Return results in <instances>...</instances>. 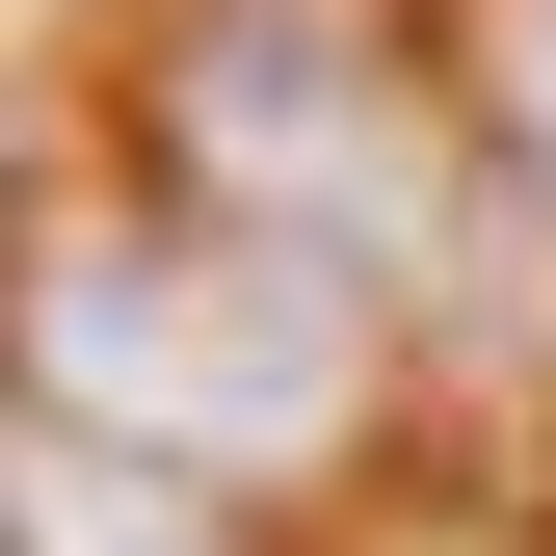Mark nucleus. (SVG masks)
<instances>
[{
	"label": "nucleus",
	"mask_w": 556,
	"mask_h": 556,
	"mask_svg": "<svg viewBox=\"0 0 556 556\" xmlns=\"http://www.w3.org/2000/svg\"><path fill=\"white\" fill-rule=\"evenodd\" d=\"M27 425H80L132 477H344L371 451V292L213 213H53L27 239Z\"/></svg>",
	"instance_id": "f257e3e1"
},
{
	"label": "nucleus",
	"mask_w": 556,
	"mask_h": 556,
	"mask_svg": "<svg viewBox=\"0 0 556 556\" xmlns=\"http://www.w3.org/2000/svg\"><path fill=\"white\" fill-rule=\"evenodd\" d=\"M132 160H160V213L292 239L344 292H397V265L451 239V106H425V53H371L344 0H186V27L132 53Z\"/></svg>",
	"instance_id": "f03ea898"
},
{
	"label": "nucleus",
	"mask_w": 556,
	"mask_h": 556,
	"mask_svg": "<svg viewBox=\"0 0 556 556\" xmlns=\"http://www.w3.org/2000/svg\"><path fill=\"white\" fill-rule=\"evenodd\" d=\"M0 530H27V556H265L213 477H132V451H80V425L0 451Z\"/></svg>",
	"instance_id": "7ed1b4c3"
},
{
	"label": "nucleus",
	"mask_w": 556,
	"mask_h": 556,
	"mask_svg": "<svg viewBox=\"0 0 556 556\" xmlns=\"http://www.w3.org/2000/svg\"><path fill=\"white\" fill-rule=\"evenodd\" d=\"M451 106L504 132V186H556V0H451Z\"/></svg>",
	"instance_id": "20e7f679"
}]
</instances>
